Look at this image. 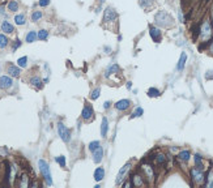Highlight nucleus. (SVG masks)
<instances>
[{
    "instance_id": "nucleus-1",
    "label": "nucleus",
    "mask_w": 213,
    "mask_h": 188,
    "mask_svg": "<svg viewBox=\"0 0 213 188\" xmlns=\"http://www.w3.org/2000/svg\"><path fill=\"white\" fill-rule=\"evenodd\" d=\"M154 21L158 26H162V28H170V26L174 24L173 17L165 11H160L157 15L154 16Z\"/></svg>"
},
{
    "instance_id": "nucleus-2",
    "label": "nucleus",
    "mask_w": 213,
    "mask_h": 188,
    "mask_svg": "<svg viewBox=\"0 0 213 188\" xmlns=\"http://www.w3.org/2000/svg\"><path fill=\"white\" fill-rule=\"evenodd\" d=\"M38 167H40V171L43 176V180L47 186H53V176H51V171H50V166L46 162L45 159H40L38 161Z\"/></svg>"
},
{
    "instance_id": "nucleus-3",
    "label": "nucleus",
    "mask_w": 213,
    "mask_h": 188,
    "mask_svg": "<svg viewBox=\"0 0 213 188\" xmlns=\"http://www.w3.org/2000/svg\"><path fill=\"white\" fill-rule=\"evenodd\" d=\"M199 34H200V38H201L203 42H208L212 38V36H213V28H212L209 20H205L201 24Z\"/></svg>"
},
{
    "instance_id": "nucleus-4",
    "label": "nucleus",
    "mask_w": 213,
    "mask_h": 188,
    "mask_svg": "<svg viewBox=\"0 0 213 188\" xmlns=\"http://www.w3.org/2000/svg\"><path fill=\"white\" fill-rule=\"evenodd\" d=\"M191 179H192V182L195 184H204V182H205V175H204V173H203V169L198 167V166L191 169Z\"/></svg>"
},
{
    "instance_id": "nucleus-5",
    "label": "nucleus",
    "mask_w": 213,
    "mask_h": 188,
    "mask_svg": "<svg viewBox=\"0 0 213 188\" xmlns=\"http://www.w3.org/2000/svg\"><path fill=\"white\" fill-rule=\"evenodd\" d=\"M141 174L144 175V178L146 179L148 182H154V179H156V174H154V169H153V166L149 165V163H143L141 165Z\"/></svg>"
},
{
    "instance_id": "nucleus-6",
    "label": "nucleus",
    "mask_w": 213,
    "mask_h": 188,
    "mask_svg": "<svg viewBox=\"0 0 213 188\" xmlns=\"http://www.w3.org/2000/svg\"><path fill=\"white\" fill-rule=\"evenodd\" d=\"M131 162H127L125 163L123 167H122L120 170H119V173H118V175H116V178H115V184L116 186H120L122 183L124 182V179H125V175L128 174V171L131 170Z\"/></svg>"
},
{
    "instance_id": "nucleus-7",
    "label": "nucleus",
    "mask_w": 213,
    "mask_h": 188,
    "mask_svg": "<svg viewBox=\"0 0 213 188\" xmlns=\"http://www.w3.org/2000/svg\"><path fill=\"white\" fill-rule=\"evenodd\" d=\"M56 128H58V135H59L60 138H62L64 142L71 141V131H69L66 125H64L63 123H58Z\"/></svg>"
},
{
    "instance_id": "nucleus-8",
    "label": "nucleus",
    "mask_w": 213,
    "mask_h": 188,
    "mask_svg": "<svg viewBox=\"0 0 213 188\" xmlns=\"http://www.w3.org/2000/svg\"><path fill=\"white\" fill-rule=\"evenodd\" d=\"M93 118H94L93 107L90 106V104H85L82 111H81V119L85 121H90V120H93Z\"/></svg>"
},
{
    "instance_id": "nucleus-9",
    "label": "nucleus",
    "mask_w": 213,
    "mask_h": 188,
    "mask_svg": "<svg viewBox=\"0 0 213 188\" xmlns=\"http://www.w3.org/2000/svg\"><path fill=\"white\" fill-rule=\"evenodd\" d=\"M116 17H118V13L115 12L112 7H107L105 9V15H103V21L105 22H112V21L116 20Z\"/></svg>"
},
{
    "instance_id": "nucleus-10",
    "label": "nucleus",
    "mask_w": 213,
    "mask_h": 188,
    "mask_svg": "<svg viewBox=\"0 0 213 188\" xmlns=\"http://www.w3.org/2000/svg\"><path fill=\"white\" fill-rule=\"evenodd\" d=\"M131 180H132V184H133L135 187H143V186L146 184L144 175H143V174H139V173L133 174L132 178H131Z\"/></svg>"
},
{
    "instance_id": "nucleus-11",
    "label": "nucleus",
    "mask_w": 213,
    "mask_h": 188,
    "mask_svg": "<svg viewBox=\"0 0 213 188\" xmlns=\"http://www.w3.org/2000/svg\"><path fill=\"white\" fill-rule=\"evenodd\" d=\"M149 34H150L152 39H153V42H156V43L161 42L162 33H161V30L158 28H156V26H149Z\"/></svg>"
},
{
    "instance_id": "nucleus-12",
    "label": "nucleus",
    "mask_w": 213,
    "mask_h": 188,
    "mask_svg": "<svg viewBox=\"0 0 213 188\" xmlns=\"http://www.w3.org/2000/svg\"><path fill=\"white\" fill-rule=\"evenodd\" d=\"M13 85V80H12L11 76H2L0 77V89H9Z\"/></svg>"
},
{
    "instance_id": "nucleus-13",
    "label": "nucleus",
    "mask_w": 213,
    "mask_h": 188,
    "mask_svg": "<svg viewBox=\"0 0 213 188\" xmlns=\"http://www.w3.org/2000/svg\"><path fill=\"white\" fill-rule=\"evenodd\" d=\"M129 106H131V101H129V99H120V101H118V102L114 104V107L118 111H125V110H128Z\"/></svg>"
},
{
    "instance_id": "nucleus-14",
    "label": "nucleus",
    "mask_w": 213,
    "mask_h": 188,
    "mask_svg": "<svg viewBox=\"0 0 213 188\" xmlns=\"http://www.w3.org/2000/svg\"><path fill=\"white\" fill-rule=\"evenodd\" d=\"M102 158H103V148L98 146L97 149L93 152V162L94 163H101Z\"/></svg>"
},
{
    "instance_id": "nucleus-15",
    "label": "nucleus",
    "mask_w": 213,
    "mask_h": 188,
    "mask_svg": "<svg viewBox=\"0 0 213 188\" xmlns=\"http://www.w3.org/2000/svg\"><path fill=\"white\" fill-rule=\"evenodd\" d=\"M7 72L9 73L11 77H19L20 73H21V69L19 65H15V64H9L7 68Z\"/></svg>"
},
{
    "instance_id": "nucleus-16",
    "label": "nucleus",
    "mask_w": 213,
    "mask_h": 188,
    "mask_svg": "<svg viewBox=\"0 0 213 188\" xmlns=\"http://www.w3.org/2000/svg\"><path fill=\"white\" fill-rule=\"evenodd\" d=\"M186 62H187V54L186 52H182L180 56H179V60L177 63V71L178 72H182L186 67Z\"/></svg>"
},
{
    "instance_id": "nucleus-17",
    "label": "nucleus",
    "mask_w": 213,
    "mask_h": 188,
    "mask_svg": "<svg viewBox=\"0 0 213 188\" xmlns=\"http://www.w3.org/2000/svg\"><path fill=\"white\" fill-rule=\"evenodd\" d=\"M118 72H120V67L118 64H111V65H108L107 67V69H106V72H105V77L106 78H108L111 75H115V73H118Z\"/></svg>"
},
{
    "instance_id": "nucleus-18",
    "label": "nucleus",
    "mask_w": 213,
    "mask_h": 188,
    "mask_svg": "<svg viewBox=\"0 0 213 188\" xmlns=\"http://www.w3.org/2000/svg\"><path fill=\"white\" fill-rule=\"evenodd\" d=\"M30 84H32V86H33V88H36V89H42L45 82L41 80L40 76H33L32 78H30Z\"/></svg>"
},
{
    "instance_id": "nucleus-19",
    "label": "nucleus",
    "mask_w": 213,
    "mask_h": 188,
    "mask_svg": "<svg viewBox=\"0 0 213 188\" xmlns=\"http://www.w3.org/2000/svg\"><path fill=\"white\" fill-rule=\"evenodd\" d=\"M94 180L95 182H101L103 178H105V169L103 167H97L94 170Z\"/></svg>"
},
{
    "instance_id": "nucleus-20",
    "label": "nucleus",
    "mask_w": 213,
    "mask_h": 188,
    "mask_svg": "<svg viewBox=\"0 0 213 188\" xmlns=\"http://www.w3.org/2000/svg\"><path fill=\"white\" fill-rule=\"evenodd\" d=\"M107 131H108V120H107L106 116H103L102 121H101V136L102 137H106Z\"/></svg>"
},
{
    "instance_id": "nucleus-21",
    "label": "nucleus",
    "mask_w": 213,
    "mask_h": 188,
    "mask_svg": "<svg viewBox=\"0 0 213 188\" xmlns=\"http://www.w3.org/2000/svg\"><path fill=\"white\" fill-rule=\"evenodd\" d=\"M191 158V153L188 150H182L178 153V159L180 161V162H188Z\"/></svg>"
},
{
    "instance_id": "nucleus-22",
    "label": "nucleus",
    "mask_w": 213,
    "mask_h": 188,
    "mask_svg": "<svg viewBox=\"0 0 213 188\" xmlns=\"http://www.w3.org/2000/svg\"><path fill=\"white\" fill-rule=\"evenodd\" d=\"M166 161H167V157L163 154V153H158L157 156L154 157V162L156 165H158V166H162L166 163Z\"/></svg>"
},
{
    "instance_id": "nucleus-23",
    "label": "nucleus",
    "mask_w": 213,
    "mask_h": 188,
    "mask_svg": "<svg viewBox=\"0 0 213 188\" xmlns=\"http://www.w3.org/2000/svg\"><path fill=\"white\" fill-rule=\"evenodd\" d=\"M13 30H15L13 26H12L9 22H8L7 20L2 22V32H4L5 34H12V33H13Z\"/></svg>"
},
{
    "instance_id": "nucleus-24",
    "label": "nucleus",
    "mask_w": 213,
    "mask_h": 188,
    "mask_svg": "<svg viewBox=\"0 0 213 188\" xmlns=\"http://www.w3.org/2000/svg\"><path fill=\"white\" fill-rule=\"evenodd\" d=\"M36 39H38V34H37V32H34V30L29 32V33L26 34V37H25V41H26L28 43L36 42Z\"/></svg>"
},
{
    "instance_id": "nucleus-25",
    "label": "nucleus",
    "mask_w": 213,
    "mask_h": 188,
    "mask_svg": "<svg viewBox=\"0 0 213 188\" xmlns=\"http://www.w3.org/2000/svg\"><path fill=\"white\" fill-rule=\"evenodd\" d=\"M204 186L208 188H213V171H209L205 176V182H204Z\"/></svg>"
},
{
    "instance_id": "nucleus-26",
    "label": "nucleus",
    "mask_w": 213,
    "mask_h": 188,
    "mask_svg": "<svg viewBox=\"0 0 213 188\" xmlns=\"http://www.w3.org/2000/svg\"><path fill=\"white\" fill-rule=\"evenodd\" d=\"M20 187H29L30 183H29V176L26 175V174H22L20 178V183H19Z\"/></svg>"
},
{
    "instance_id": "nucleus-27",
    "label": "nucleus",
    "mask_w": 213,
    "mask_h": 188,
    "mask_svg": "<svg viewBox=\"0 0 213 188\" xmlns=\"http://www.w3.org/2000/svg\"><path fill=\"white\" fill-rule=\"evenodd\" d=\"M25 22H26V19H25V15H16L15 16V24L16 25H25Z\"/></svg>"
},
{
    "instance_id": "nucleus-28",
    "label": "nucleus",
    "mask_w": 213,
    "mask_h": 188,
    "mask_svg": "<svg viewBox=\"0 0 213 188\" xmlns=\"http://www.w3.org/2000/svg\"><path fill=\"white\" fill-rule=\"evenodd\" d=\"M148 95H149L150 98H157L161 95V91L157 88H149V90H148Z\"/></svg>"
},
{
    "instance_id": "nucleus-29",
    "label": "nucleus",
    "mask_w": 213,
    "mask_h": 188,
    "mask_svg": "<svg viewBox=\"0 0 213 188\" xmlns=\"http://www.w3.org/2000/svg\"><path fill=\"white\" fill-rule=\"evenodd\" d=\"M8 43H9L8 37L5 36V34H0V49H5V47L8 46Z\"/></svg>"
},
{
    "instance_id": "nucleus-30",
    "label": "nucleus",
    "mask_w": 213,
    "mask_h": 188,
    "mask_svg": "<svg viewBox=\"0 0 213 188\" xmlns=\"http://www.w3.org/2000/svg\"><path fill=\"white\" fill-rule=\"evenodd\" d=\"M8 9L11 12H17L19 11V3H17L16 0H11V2L8 3Z\"/></svg>"
},
{
    "instance_id": "nucleus-31",
    "label": "nucleus",
    "mask_w": 213,
    "mask_h": 188,
    "mask_svg": "<svg viewBox=\"0 0 213 188\" xmlns=\"http://www.w3.org/2000/svg\"><path fill=\"white\" fill-rule=\"evenodd\" d=\"M143 114H144L143 107H136V108H135V111L131 114V119H135V118H140V116H143Z\"/></svg>"
},
{
    "instance_id": "nucleus-32",
    "label": "nucleus",
    "mask_w": 213,
    "mask_h": 188,
    "mask_svg": "<svg viewBox=\"0 0 213 188\" xmlns=\"http://www.w3.org/2000/svg\"><path fill=\"white\" fill-rule=\"evenodd\" d=\"M37 34H38V39H40V41H46V39L49 38V32H47V30H45V29L40 30V32H38Z\"/></svg>"
},
{
    "instance_id": "nucleus-33",
    "label": "nucleus",
    "mask_w": 213,
    "mask_h": 188,
    "mask_svg": "<svg viewBox=\"0 0 213 188\" xmlns=\"http://www.w3.org/2000/svg\"><path fill=\"white\" fill-rule=\"evenodd\" d=\"M194 159H195V166H198V167L203 169V165H201V162H203V157L200 156L199 153H196V154L194 156Z\"/></svg>"
},
{
    "instance_id": "nucleus-34",
    "label": "nucleus",
    "mask_w": 213,
    "mask_h": 188,
    "mask_svg": "<svg viewBox=\"0 0 213 188\" xmlns=\"http://www.w3.org/2000/svg\"><path fill=\"white\" fill-rule=\"evenodd\" d=\"M17 65H19L20 68H25L28 65V56H22V58H20L17 60Z\"/></svg>"
},
{
    "instance_id": "nucleus-35",
    "label": "nucleus",
    "mask_w": 213,
    "mask_h": 188,
    "mask_svg": "<svg viewBox=\"0 0 213 188\" xmlns=\"http://www.w3.org/2000/svg\"><path fill=\"white\" fill-rule=\"evenodd\" d=\"M98 146H101V144H99V141H97V140H94V141H92V142H89V145H88V149L90 150V152H94L95 149H97Z\"/></svg>"
},
{
    "instance_id": "nucleus-36",
    "label": "nucleus",
    "mask_w": 213,
    "mask_h": 188,
    "mask_svg": "<svg viewBox=\"0 0 213 188\" xmlns=\"http://www.w3.org/2000/svg\"><path fill=\"white\" fill-rule=\"evenodd\" d=\"M139 3H140V7L146 9V8H149L152 4H153V0H139Z\"/></svg>"
},
{
    "instance_id": "nucleus-37",
    "label": "nucleus",
    "mask_w": 213,
    "mask_h": 188,
    "mask_svg": "<svg viewBox=\"0 0 213 188\" xmlns=\"http://www.w3.org/2000/svg\"><path fill=\"white\" fill-rule=\"evenodd\" d=\"M99 94H101V88H95L92 93H90V99L92 101H95L98 97H99Z\"/></svg>"
},
{
    "instance_id": "nucleus-38",
    "label": "nucleus",
    "mask_w": 213,
    "mask_h": 188,
    "mask_svg": "<svg viewBox=\"0 0 213 188\" xmlns=\"http://www.w3.org/2000/svg\"><path fill=\"white\" fill-rule=\"evenodd\" d=\"M55 162L59 163L62 167H66V157L64 156H59V157H55Z\"/></svg>"
},
{
    "instance_id": "nucleus-39",
    "label": "nucleus",
    "mask_w": 213,
    "mask_h": 188,
    "mask_svg": "<svg viewBox=\"0 0 213 188\" xmlns=\"http://www.w3.org/2000/svg\"><path fill=\"white\" fill-rule=\"evenodd\" d=\"M41 19H42V12H40V11L33 12V15H32V21L37 22V21H40Z\"/></svg>"
},
{
    "instance_id": "nucleus-40",
    "label": "nucleus",
    "mask_w": 213,
    "mask_h": 188,
    "mask_svg": "<svg viewBox=\"0 0 213 188\" xmlns=\"http://www.w3.org/2000/svg\"><path fill=\"white\" fill-rule=\"evenodd\" d=\"M20 46H21V41H20V39H16V41L13 42V46H12V51L15 52Z\"/></svg>"
},
{
    "instance_id": "nucleus-41",
    "label": "nucleus",
    "mask_w": 213,
    "mask_h": 188,
    "mask_svg": "<svg viewBox=\"0 0 213 188\" xmlns=\"http://www.w3.org/2000/svg\"><path fill=\"white\" fill-rule=\"evenodd\" d=\"M205 80H213V71L205 72Z\"/></svg>"
},
{
    "instance_id": "nucleus-42",
    "label": "nucleus",
    "mask_w": 213,
    "mask_h": 188,
    "mask_svg": "<svg viewBox=\"0 0 213 188\" xmlns=\"http://www.w3.org/2000/svg\"><path fill=\"white\" fill-rule=\"evenodd\" d=\"M38 4H40L41 7H47L50 4V0H40V3H38Z\"/></svg>"
},
{
    "instance_id": "nucleus-43",
    "label": "nucleus",
    "mask_w": 213,
    "mask_h": 188,
    "mask_svg": "<svg viewBox=\"0 0 213 188\" xmlns=\"http://www.w3.org/2000/svg\"><path fill=\"white\" fill-rule=\"evenodd\" d=\"M110 107H111V102L110 101H106V102L103 103V108H105V110H108Z\"/></svg>"
},
{
    "instance_id": "nucleus-44",
    "label": "nucleus",
    "mask_w": 213,
    "mask_h": 188,
    "mask_svg": "<svg viewBox=\"0 0 213 188\" xmlns=\"http://www.w3.org/2000/svg\"><path fill=\"white\" fill-rule=\"evenodd\" d=\"M122 186H123V187H131V186H133V184H132V180H131V182H124V183H122Z\"/></svg>"
},
{
    "instance_id": "nucleus-45",
    "label": "nucleus",
    "mask_w": 213,
    "mask_h": 188,
    "mask_svg": "<svg viewBox=\"0 0 213 188\" xmlns=\"http://www.w3.org/2000/svg\"><path fill=\"white\" fill-rule=\"evenodd\" d=\"M178 16H179V21L180 22H184V20H183V15H182V12L179 11V13H178Z\"/></svg>"
},
{
    "instance_id": "nucleus-46",
    "label": "nucleus",
    "mask_w": 213,
    "mask_h": 188,
    "mask_svg": "<svg viewBox=\"0 0 213 188\" xmlns=\"http://www.w3.org/2000/svg\"><path fill=\"white\" fill-rule=\"evenodd\" d=\"M125 88H127L128 90H131V88H132V82H131V81H128V82H127V85H125Z\"/></svg>"
},
{
    "instance_id": "nucleus-47",
    "label": "nucleus",
    "mask_w": 213,
    "mask_h": 188,
    "mask_svg": "<svg viewBox=\"0 0 213 188\" xmlns=\"http://www.w3.org/2000/svg\"><path fill=\"white\" fill-rule=\"evenodd\" d=\"M209 51H211V54H213V41L211 42V45H209Z\"/></svg>"
},
{
    "instance_id": "nucleus-48",
    "label": "nucleus",
    "mask_w": 213,
    "mask_h": 188,
    "mask_svg": "<svg viewBox=\"0 0 213 188\" xmlns=\"http://www.w3.org/2000/svg\"><path fill=\"white\" fill-rule=\"evenodd\" d=\"M103 50H105V51L107 52V54H108V52L111 51V49H110V47H107V46H105V47H103Z\"/></svg>"
},
{
    "instance_id": "nucleus-49",
    "label": "nucleus",
    "mask_w": 213,
    "mask_h": 188,
    "mask_svg": "<svg viewBox=\"0 0 213 188\" xmlns=\"http://www.w3.org/2000/svg\"><path fill=\"white\" fill-rule=\"evenodd\" d=\"M0 15H4V5H0Z\"/></svg>"
},
{
    "instance_id": "nucleus-50",
    "label": "nucleus",
    "mask_w": 213,
    "mask_h": 188,
    "mask_svg": "<svg viewBox=\"0 0 213 188\" xmlns=\"http://www.w3.org/2000/svg\"><path fill=\"white\" fill-rule=\"evenodd\" d=\"M105 2H106V0H99V3H101V4H102V3H105Z\"/></svg>"
}]
</instances>
